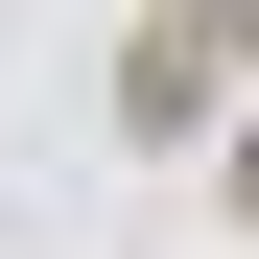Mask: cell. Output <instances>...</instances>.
<instances>
[{"mask_svg":"<svg viewBox=\"0 0 259 259\" xmlns=\"http://www.w3.org/2000/svg\"><path fill=\"white\" fill-rule=\"evenodd\" d=\"M236 71H259V24H236V0H165L142 48H118V118H142V142H189V118L236 95Z\"/></svg>","mask_w":259,"mask_h":259,"instance_id":"cell-1","label":"cell"},{"mask_svg":"<svg viewBox=\"0 0 259 259\" xmlns=\"http://www.w3.org/2000/svg\"><path fill=\"white\" fill-rule=\"evenodd\" d=\"M236 236H259V142H236Z\"/></svg>","mask_w":259,"mask_h":259,"instance_id":"cell-2","label":"cell"}]
</instances>
